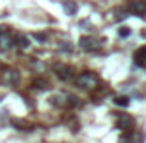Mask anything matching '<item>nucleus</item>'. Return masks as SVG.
Segmentation results:
<instances>
[{"label": "nucleus", "instance_id": "f03ea898", "mask_svg": "<svg viewBox=\"0 0 146 143\" xmlns=\"http://www.w3.org/2000/svg\"><path fill=\"white\" fill-rule=\"evenodd\" d=\"M116 126H118L120 130L127 132L135 126V119L129 117V115H118V117H116Z\"/></svg>", "mask_w": 146, "mask_h": 143}, {"label": "nucleus", "instance_id": "4468645a", "mask_svg": "<svg viewBox=\"0 0 146 143\" xmlns=\"http://www.w3.org/2000/svg\"><path fill=\"white\" fill-rule=\"evenodd\" d=\"M34 38H36V40H39V42H43V40H45V34H38V32H36Z\"/></svg>", "mask_w": 146, "mask_h": 143}, {"label": "nucleus", "instance_id": "0eeeda50", "mask_svg": "<svg viewBox=\"0 0 146 143\" xmlns=\"http://www.w3.org/2000/svg\"><path fill=\"white\" fill-rule=\"evenodd\" d=\"M79 45H81L84 51H94V49H98V42L92 40V38H81Z\"/></svg>", "mask_w": 146, "mask_h": 143}, {"label": "nucleus", "instance_id": "f8f14e48", "mask_svg": "<svg viewBox=\"0 0 146 143\" xmlns=\"http://www.w3.org/2000/svg\"><path fill=\"white\" fill-rule=\"evenodd\" d=\"M17 77H19V74L15 72V70H8V72H6V79H8L9 83H15Z\"/></svg>", "mask_w": 146, "mask_h": 143}, {"label": "nucleus", "instance_id": "1a4fd4ad", "mask_svg": "<svg viewBox=\"0 0 146 143\" xmlns=\"http://www.w3.org/2000/svg\"><path fill=\"white\" fill-rule=\"evenodd\" d=\"M114 104L120 105V107H127V105H129V98H127V96H116Z\"/></svg>", "mask_w": 146, "mask_h": 143}, {"label": "nucleus", "instance_id": "39448f33", "mask_svg": "<svg viewBox=\"0 0 146 143\" xmlns=\"http://www.w3.org/2000/svg\"><path fill=\"white\" fill-rule=\"evenodd\" d=\"M133 58H135V64L137 66H146V45L144 47H139L137 51H135Z\"/></svg>", "mask_w": 146, "mask_h": 143}, {"label": "nucleus", "instance_id": "2eb2a0df", "mask_svg": "<svg viewBox=\"0 0 146 143\" xmlns=\"http://www.w3.org/2000/svg\"><path fill=\"white\" fill-rule=\"evenodd\" d=\"M0 100H2V96H0Z\"/></svg>", "mask_w": 146, "mask_h": 143}, {"label": "nucleus", "instance_id": "9d476101", "mask_svg": "<svg viewBox=\"0 0 146 143\" xmlns=\"http://www.w3.org/2000/svg\"><path fill=\"white\" fill-rule=\"evenodd\" d=\"M15 44H17V45H19L21 49H26L28 45H30V42H28V38H26V36H19Z\"/></svg>", "mask_w": 146, "mask_h": 143}, {"label": "nucleus", "instance_id": "f257e3e1", "mask_svg": "<svg viewBox=\"0 0 146 143\" xmlns=\"http://www.w3.org/2000/svg\"><path fill=\"white\" fill-rule=\"evenodd\" d=\"M75 83H77L79 87L94 89V87H98V75L90 74V72H84V74H81L79 77H75Z\"/></svg>", "mask_w": 146, "mask_h": 143}, {"label": "nucleus", "instance_id": "20e7f679", "mask_svg": "<svg viewBox=\"0 0 146 143\" xmlns=\"http://www.w3.org/2000/svg\"><path fill=\"white\" fill-rule=\"evenodd\" d=\"M54 70H56V75H58L60 79H64V81H66V79H71V77H73L71 68H69V66H66V64H58Z\"/></svg>", "mask_w": 146, "mask_h": 143}, {"label": "nucleus", "instance_id": "ddd939ff", "mask_svg": "<svg viewBox=\"0 0 146 143\" xmlns=\"http://www.w3.org/2000/svg\"><path fill=\"white\" fill-rule=\"evenodd\" d=\"M118 34H120L122 38H125V36H129V34H131V30H129V28H125V26H124V28H120V30H118Z\"/></svg>", "mask_w": 146, "mask_h": 143}, {"label": "nucleus", "instance_id": "423d86ee", "mask_svg": "<svg viewBox=\"0 0 146 143\" xmlns=\"http://www.w3.org/2000/svg\"><path fill=\"white\" fill-rule=\"evenodd\" d=\"M13 45H15V42H13V38H9L8 34H0V51H8V49H11Z\"/></svg>", "mask_w": 146, "mask_h": 143}, {"label": "nucleus", "instance_id": "7ed1b4c3", "mask_svg": "<svg viewBox=\"0 0 146 143\" xmlns=\"http://www.w3.org/2000/svg\"><path fill=\"white\" fill-rule=\"evenodd\" d=\"M129 11L135 13V15H146V0H131L129 2Z\"/></svg>", "mask_w": 146, "mask_h": 143}, {"label": "nucleus", "instance_id": "6e6552de", "mask_svg": "<svg viewBox=\"0 0 146 143\" xmlns=\"http://www.w3.org/2000/svg\"><path fill=\"white\" fill-rule=\"evenodd\" d=\"M11 124L15 126V128H19V130H28V128H32L30 122H26V121H19V119H13Z\"/></svg>", "mask_w": 146, "mask_h": 143}, {"label": "nucleus", "instance_id": "9b49d317", "mask_svg": "<svg viewBox=\"0 0 146 143\" xmlns=\"http://www.w3.org/2000/svg\"><path fill=\"white\" fill-rule=\"evenodd\" d=\"M64 9H66V13L73 15V13L77 11V4H75V2H66V4H64Z\"/></svg>", "mask_w": 146, "mask_h": 143}]
</instances>
